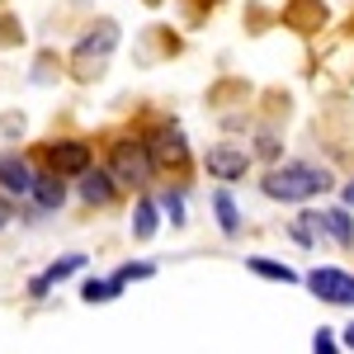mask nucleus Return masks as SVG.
<instances>
[{
    "mask_svg": "<svg viewBox=\"0 0 354 354\" xmlns=\"http://www.w3.org/2000/svg\"><path fill=\"white\" fill-rule=\"evenodd\" d=\"M156 203H161V213L170 218V227H185L189 213H185V185H170V189L156 194Z\"/></svg>",
    "mask_w": 354,
    "mask_h": 354,
    "instance_id": "nucleus-18",
    "label": "nucleus"
},
{
    "mask_svg": "<svg viewBox=\"0 0 354 354\" xmlns=\"http://www.w3.org/2000/svg\"><path fill=\"white\" fill-rule=\"evenodd\" d=\"M255 156H260V161H270V165H279V137L260 133V137H255Z\"/></svg>",
    "mask_w": 354,
    "mask_h": 354,
    "instance_id": "nucleus-21",
    "label": "nucleus"
},
{
    "mask_svg": "<svg viewBox=\"0 0 354 354\" xmlns=\"http://www.w3.org/2000/svg\"><path fill=\"white\" fill-rule=\"evenodd\" d=\"M156 270H161L156 260H128V265H118V270H113V279L128 288V283H137V279H151Z\"/></svg>",
    "mask_w": 354,
    "mask_h": 354,
    "instance_id": "nucleus-19",
    "label": "nucleus"
},
{
    "mask_svg": "<svg viewBox=\"0 0 354 354\" xmlns=\"http://www.w3.org/2000/svg\"><path fill=\"white\" fill-rule=\"evenodd\" d=\"M118 293H123V283H118V279H85L81 283V302H90V307H100V302H113L118 298Z\"/></svg>",
    "mask_w": 354,
    "mask_h": 354,
    "instance_id": "nucleus-17",
    "label": "nucleus"
},
{
    "mask_svg": "<svg viewBox=\"0 0 354 354\" xmlns=\"http://www.w3.org/2000/svg\"><path fill=\"white\" fill-rule=\"evenodd\" d=\"M245 270L260 274V279H270V283H302L298 270H288L283 260H270V255H245Z\"/></svg>",
    "mask_w": 354,
    "mask_h": 354,
    "instance_id": "nucleus-16",
    "label": "nucleus"
},
{
    "mask_svg": "<svg viewBox=\"0 0 354 354\" xmlns=\"http://www.w3.org/2000/svg\"><path fill=\"white\" fill-rule=\"evenodd\" d=\"M113 48H118V24H113V19H100V24L71 48V71H76V81H95V76L104 71V62L113 57Z\"/></svg>",
    "mask_w": 354,
    "mask_h": 354,
    "instance_id": "nucleus-4",
    "label": "nucleus"
},
{
    "mask_svg": "<svg viewBox=\"0 0 354 354\" xmlns=\"http://www.w3.org/2000/svg\"><path fill=\"white\" fill-rule=\"evenodd\" d=\"M307 293L326 307H354V274L340 270V265H317V270L302 274Z\"/></svg>",
    "mask_w": 354,
    "mask_h": 354,
    "instance_id": "nucleus-5",
    "label": "nucleus"
},
{
    "mask_svg": "<svg viewBox=\"0 0 354 354\" xmlns=\"http://www.w3.org/2000/svg\"><path fill=\"white\" fill-rule=\"evenodd\" d=\"M76 194H81V203H90V208H113L118 203V180L109 175V165H90L81 180H76Z\"/></svg>",
    "mask_w": 354,
    "mask_h": 354,
    "instance_id": "nucleus-9",
    "label": "nucleus"
},
{
    "mask_svg": "<svg viewBox=\"0 0 354 354\" xmlns=\"http://www.w3.org/2000/svg\"><path fill=\"white\" fill-rule=\"evenodd\" d=\"M147 147H151V161H156V175H175V185H185V175L194 170L189 156V137L180 123H156L147 133Z\"/></svg>",
    "mask_w": 354,
    "mask_h": 354,
    "instance_id": "nucleus-3",
    "label": "nucleus"
},
{
    "mask_svg": "<svg viewBox=\"0 0 354 354\" xmlns=\"http://www.w3.org/2000/svg\"><path fill=\"white\" fill-rule=\"evenodd\" d=\"M340 345H345V350H354V322L345 330H340Z\"/></svg>",
    "mask_w": 354,
    "mask_h": 354,
    "instance_id": "nucleus-25",
    "label": "nucleus"
},
{
    "mask_svg": "<svg viewBox=\"0 0 354 354\" xmlns=\"http://www.w3.org/2000/svg\"><path fill=\"white\" fill-rule=\"evenodd\" d=\"M33 185H38V170L24 151H0V194L10 198H33Z\"/></svg>",
    "mask_w": 354,
    "mask_h": 354,
    "instance_id": "nucleus-8",
    "label": "nucleus"
},
{
    "mask_svg": "<svg viewBox=\"0 0 354 354\" xmlns=\"http://www.w3.org/2000/svg\"><path fill=\"white\" fill-rule=\"evenodd\" d=\"M213 218H218V232L222 236H241V227H245V218H241V208H236V198H232V189H213Z\"/></svg>",
    "mask_w": 354,
    "mask_h": 354,
    "instance_id": "nucleus-15",
    "label": "nucleus"
},
{
    "mask_svg": "<svg viewBox=\"0 0 354 354\" xmlns=\"http://www.w3.org/2000/svg\"><path fill=\"white\" fill-rule=\"evenodd\" d=\"M312 354H340V335L326 326H317V335H312Z\"/></svg>",
    "mask_w": 354,
    "mask_h": 354,
    "instance_id": "nucleus-20",
    "label": "nucleus"
},
{
    "mask_svg": "<svg viewBox=\"0 0 354 354\" xmlns=\"http://www.w3.org/2000/svg\"><path fill=\"white\" fill-rule=\"evenodd\" d=\"M10 222H15V198H10V194H0V232H5Z\"/></svg>",
    "mask_w": 354,
    "mask_h": 354,
    "instance_id": "nucleus-23",
    "label": "nucleus"
},
{
    "mask_svg": "<svg viewBox=\"0 0 354 354\" xmlns=\"http://www.w3.org/2000/svg\"><path fill=\"white\" fill-rule=\"evenodd\" d=\"M66 198H71L66 180H62L57 170H38V185H33V208H38V213H62V208H66Z\"/></svg>",
    "mask_w": 354,
    "mask_h": 354,
    "instance_id": "nucleus-11",
    "label": "nucleus"
},
{
    "mask_svg": "<svg viewBox=\"0 0 354 354\" xmlns=\"http://www.w3.org/2000/svg\"><path fill=\"white\" fill-rule=\"evenodd\" d=\"M90 165H95V151L81 137H57L43 147V170H57L62 180H81Z\"/></svg>",
    "mask_w": 354,
    "mask_h": 354,
    "instance_id": "nucleus-6",
    "label": "nucleus"
},
{
    "mask_svg": "<svg viewBox=\"0 0 354 354\" xmlns=\"http://www.w3.org/2000/svg\"><path fill=\"white\" fill-rule=\"evenodd\" d=\"M104 165H109V175L118 180V189H147L151 180H156V161H151V147H147V137H113L109 151H104Z\"/></svg>",
    "mask_w": 354,
    "mask_h": 354,
    "instance_id": "nucleus-2",
    "label": "nucleus"
},
{
    "mask_svg": "<svg viewBox=\"0 0 354 354\" xmlns=\"http://www.w3.org/2000/svg\"><path fill=\"white\" fill-rule=\"evenodd\" d=\"M203 170H208L218 185H236V180H245V170H250V151L236 147V142H213V147L203 151Z\"/></svg>",
    "mask_w": 354,
    "mask_h": 354,
    "instance_id": "nucleus-7",
    "label": "nucleus"
},
{
    "mask_svg": "<svg viewBox=\"0 0 354 354\" xmlns=\"http://www.w3.org/2000/svg\"><path fill=\"white\" fill-rule=\"evenodd\" d=\"M330 189H335V175L317 161H279L260 175V194L274 203H307V198Z\"/></svg>",
    "mask_w": 354,
    "mask_h": 354,
    "instance_id": "nucleus-1",
    "label": "nucleus"
},
{
    "mask_svg": "<svg viewBox=\"0 0 354 354\" xmlns=\"http://www.w3.org/2000/svg\"><path fill=\"white\" fill-rule=\"evenodd\" d=\"M322 222H326V241H335L340 250H354V213L345 208V203L322 208Z\"/></svg>",
    "mask_w": 354,
    "mask_h": 354,
    "instance_id": "nucleus-14",
    "label": "nucleus"
},
{
    "mask_svg": "<svg viewBox=\"0 0 354 354\" xmlns=\"http://www.w3.org/2000/svg\"><path fill=\"white\" fill-rule=\"evenodd\" d=\"M85 265H90V260H85L81 250H76V255H62V260H53V265H48L43 274H33V279H28V298H48V293H53V288L62 283V279L81 274Z\"/></svg>",
    "mask_w": 354,
    "mask_h": 354,
    "instance_id": "nucleus-10",
    "label": "nucleus"
},
{
    "mask_svg": "<svg viewBox=\"0 0 354 354\" xmlns=\"http://www.w3.org/2000/svg\"><path fill=\"white\" fill-rule=\"evenodd\" d=\"M161 203H156V198H151V194H137L133 198V236L137 241H151V236H156V232H161Z\"/></svg>",
    "mask_w": 354,
    "mask_h": 354,
    "instance_id": "nucleus-13",
    "label": "nucleus"
},
{
    "mask_svg": "<svg viewBox=\"0 0 354 354\" xmlns=\"http://www.w3.org/2000/svg\"><path fill=\"white\" fill-rule=\"evenodd\" d=\"M288 236H293V245H302V250L322 245V241H326V222H322V208H302L298 218L288 222Z\"/></svg>",
    "mask_w": 354,
    "mask_h": 354,
    "instance_id": "nucleus-12",
    "label": "nucleus"
},
{
    "mask_svg": "<svg viewBox=\"0 0 354 354\" xmlns=\"http://www.w3.org/2000/svg\"><path fill=\"white\" fill-rule=\"evenodd\" d=\"M0 128H5V137H19V133H24V113H19V118H15V113H5V118H0Z\"/></svg>",
    "mask_w": 354,
    "mask_h": 354,
    "instance_id": "nucleus-22",
    "label": "nucleus"
},
{
    "mask_svg": "<svg viewBox=\"0 0 354 354\" xmlns=\"http://www.w3.org/2000/svg\"><path fill=\"white\" fill-rule=\"evenodd\" d=\"M340 203H345V208H350V213H354V175H350V180H345V189H340Z\"/></svg>",
    "mask_w": 354,
    "mask_h": 354,
    "instance_id": "nucleus-24",
    "label": "nucleus"
}]
</instances>
